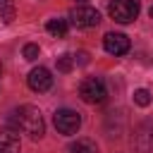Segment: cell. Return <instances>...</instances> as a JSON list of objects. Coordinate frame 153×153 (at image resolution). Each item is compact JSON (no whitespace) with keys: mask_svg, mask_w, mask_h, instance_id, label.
I'll use <instances>...</instances> for the list:
<instances>
[{"mask_svg":"<svg viewBox=\"0 0 153 153\" xmlns=\"http://www.w3.org/2000/svg\"><path fill=\"white\" fill-rule=\"evenodd\" d=\"M26 84H29L31 91L43 93V91H48V88L53 86V76H50V72H48L45 67H33V69L29 72V76H26Z\"/></svg>","mask_w":153,"mask_h":153,"instance_id":"obj_7","label":"cell"},{"mask_svg":"<svg viewBox=\"0 0 153 153\" xmlns=\"http://www.w3.org/2000/svg\"><path fill=\"white\" fill-rule=\"evenodd\" d=\"M7 124H10V127H14L17 131L29 134L31 139H41V136L45 134L43 115H41V110H38V108H33V105H22V108L12 110V112H10V117H7Z\"/></svg>","mask_w":153,"mask_h":153,"instance_id":"obj_1","label":"cell"},{"mask_svg":"<svg viewBox=\"0 0 153 153\" xmlns=\"http://www.w3.org/2000/svg\"><path fill=\"white\" fill-rule=\"evenodd\" d=\"M45 29H48V33L55 36V38H65V36H67V22H65V19H48Z\"/></svg>","mask_w":153,"mask_h":153,"instance_id":"obj_11","label":"cell"},{"mask_svg":"<svg viewBox=\"0 0 153 153\" xmlns=\"http://www.w3.org/2000/svg\"><path fill=\"white\" fill-rule=\"evenodd\" d=\"M134 148H136V153L153 151V120H143L134 129Z\"/></svg>","mask_w":153,"mask_h":153,"instance_id":"obj_6","label":"cell"},{"mask_svg":"<svg viewBox=\"0 0 153 153\" xmlns=\"http://www.w3.org/2000/svg\"><path fill=\"white\" fill-rule=\"evenodd\" d=\"M148 17H151V19H153V5H151V10H148Z\"/></svg>","mask_w":153,"mask_h":153,"instance_id":"obj_18","label":"cell"},{"mask_svg":"<svg viewBox=\"0 0 153 153\" xmlns=\"http://www.w3.org/2000/svg\"><path fill=\"white\" fill-rule=\"evenodd\" d=\"M76 2H79V5H88V0H76Z\"/></svg>","mask_w":153,"mask_h":153,"instance_id":"obj_19","label":"cell"},{"mask_svg":"<svg viewBox=\"0 0 153 153\" xmlns=\"http://www.w3.org/2000/svg\"><path fill=\"white\" fill-rule=\"evenodd\" d=\"M69 22H72L76 29H91V26H98L100 14H98V10H93L91 5H76V7L69 12Z\"/></svg>","mask_w":153,"mask_h":153,"instance_id":"obj_5","label":"cell"},{"mask_svg":"<svg viewBox=\"0 0 153 153\" xmlns=\"http://www.w3.org/2000/svg\"><path fill=\"white\" fill-rule=\"evenodd\" d=\"M108 14L120 24H129L139 17V0H112L108 5Z\"/></svg>","mask_w":153,"mask_h":153,"instance_id":"obj_4","label":"cell"},{"mask_svg":"<svg viewBox=\"0 0 153 153\" xmlns=\"http://www.w3.org/2000/svg\"><path fill=\"white\" fill-rule=\"evenodd\" d=\"M22 143L12 129H0V153H19Z\"/></svg>","mask_w":153,"mask_h":153,"instance_id":"obj_9","label":"cell"},{"mask_svg":"<svg viewBox=\"0 0 153 153\" xmlns=\"http://www.w3.org/2000/svg\"><path fill=\"white\" fill-rule=\"evenodd\" d=\"M79 96H81V100L88 103V105H100V103L108 98V91H105L103 79H98V76H86V79L79 84Z\"/></svg>","mask_w":153,"mask_h":153,"instance_id":"obj_2","label":"cell"},{"mask_svg":"<svg viewBox=\"0 0 153 153\" xmlns=\"http://www.w3.org/2000/svg\"><path fill=\"white\" fill-rule=\"evenodd\" d=\"M72 67H74V57L72 55H60L57 57V72L67 74V72H72Z\"/></svg>","mask_w":153,"mask_h":153,"instance_id":"obj_13","label":"cell"},{"mask_svg":"<svg viewBox=\"0 0 153 153\" xmlns=\"http://www.w3.org/2000/svg\"><path fill=\"white\" fill-rule=\"evenodd\" d=\"M10 5H12V0H0V14H2V12H5Z\"/></svg>","mask_w":153,"mask_h":153,"instance_id":"obj_17","label":"cell"},{"mask_svg":"<svg viewBox=\"0 0 153 153\" xmlns=\"http://www.w3.org/2000/svg\"><path fill=\"white\" fill-rule=\"evenodd\" d=\"M67 153H98V146H96V141H91V139H76V141L67 148Z\"/></svg>","mask_w":153,"mask_h":153,"instance_id":"obj_10","label":"cell"},{"mask_svg":"<svg viewBox=\"0 0 153 153\" xmlns=\"http://www.w3.org/2000/svg\"><path fill=\"white\" fill-rule=\"evenodd\" d=\"M134 103H136L139 108L151 105V91H148V88H136V91H134Z\"/></svg>","mask_w":153,"mask_h":153,"instance_id":"obj_12","label":"cell"},{"mask_svg":"<svg viewBox=\"0 0 153 153\" xmlns=\"http://www.w3.org/2000/svg\"><path fill=\"white\" fill-rule=\"evenodd\" d=\"M0 19H2V22H5V24H10V22H12V19H14V7H12V5H10V7H7V10H5V12H2V14H0Z\"/></svg>","mask_w":153,"mask_h":153,"instance_id":"obj_15","label":"cell"},{"mask_svg":"<svg viewBox=\"0 0 153 153\" xmlns=\"http://www.w3.org/2000/svg\"><path fill=\"white\" fill-rule=\"evenodd\" d=\"M74 62H76V65H88V53H86V50H79V53L74 55Z\"/></svg>","mask_w":153,"mask_h":153,"instance_id":"obj_16","label":"cell"},{"mask_svg":"<svg viewBox=\"0 0 153 153\" xmlns=\"http://www.w3.org/2000/svg\"><path fill=\"white\" fill-rule=\"evenodd\" d=\"M53 124H55V129H57L60 134L72 136V134H76L79 127H81V115H79L76 110L62 108V110H57V112L53 115Z\"/></svg>","mask_w":153,"mask_h":153,"instance_id":"obj_3","label":"cell"},{"mask_svg":"<svg viewBox=\"0 0 153 153\" xmlns=\"http://www.w3.org/2000/svg\"><path fill=\"white\" fill-rule=\"evenodd\" d=\"M38 53H41V48H38L36 43H26V45H24V60L33 62V60L38 57Z\"/></svg>","mask_w":153,"mask_h":153,"instance_id":"obj_14","label":"cell"},{"mask_svg":"<svg viewBox=\"0 0 153 153\" xmlns=\"http://www.w3.org/2000/svg\"><path fill=\"white\" fill-rule=\"evenodd\" d=\"M103 48H105V53H110V55H115V57H120V55H127L129 53V38L124 36V33H105V38H103Z\"/></svg>","mask_w":153,"mask_h":153,"instance_id":"obj_8","label":"cell"}]
</instances>
